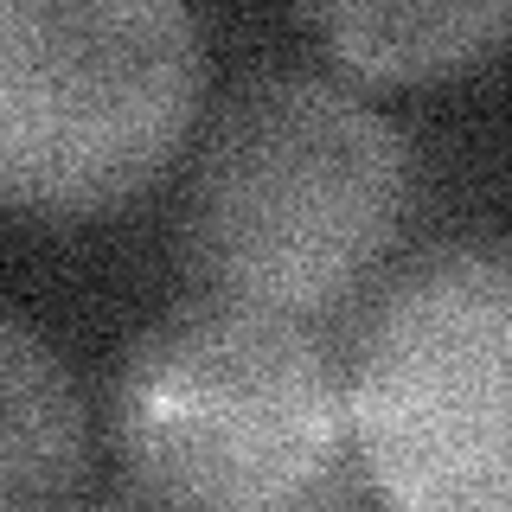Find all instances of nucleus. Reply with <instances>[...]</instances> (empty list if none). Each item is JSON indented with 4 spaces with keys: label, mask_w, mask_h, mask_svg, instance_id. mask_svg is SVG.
Segmentation results:
<instances>
[{
    "label": "nucleus",
    "mask_w": 512,
    "mask_h": 512,
    "mask_svg": "<svg viewBox=\"0 0 512 512\" xmlns=\"http://www.w3.org/2000/svg\"><path fill=\"white\" fill-rule=\"evenodd\" d=\"M359 487L397 512H512V244H442L346 359Z\"/></svg>",
    "instance_id": "nucleus-4"
},
{
    "label": "nucleus",
    "mask_w": 512,
    "mask_h": 512,
    "mask_svg": "<svg viewBox=\"0 0 512 512\" xmlns=\"http://www.w3.org/2000/svg\"><path fill=\"white\" fill-rule=\"evenodd\" d=\"M301 20L365 84H448L512 52V0H301Z\"/></svg>",
    "instance_id": "nucleus-5"
},
{
    "label": "nucleus",
    "mask_w": 512,
    "mask_h": 512,
    "mask_svg": "<svg viewBox=\"0 0 512 512\" xmlns=\"http://www.w3.org/2000/svg\"><path fill=\"white\" fill-rule=\"evenodd\" d=\"M199 103L192 0H0V218L90 224L135 205Z\"/></svg>",
    "instance_id": "nucleus-3"
},
{
    "label": "nucleus",
    "mask_w": 512,
    "mask_h": 512,
    "mask_svg": "<svg viewBox=\"0 0 512 512\" xmlns=\"http://www.w3.org/2000/svg\"><path fill=\"white\" fill-rule=\"evenodd\" d=\"M416 154L352 84L269 71L205 128L180 256L199 295L288 320L333 314L410 224Z\"/></svg>",
    "instance_id": "nucleus-1"
},
{
    "label": "nucleus",
    "mask_w": 512,
    "mask_h": 512,
    "mask_svg": "<svg viewBox=\"0 0 512 512\" xmlns=\"http://www.w3.org/2000/svg\"><path fill=\"white\" fill-rule=\"evenodd\" d=\"M90 480V410L52 340L0 320V506H64Z\"/></svg>",
    "instance_id": "nucleus-6"
},
{
    "label": "nucleus",
    "mask_w": 512,
    "mask_h": 512,
    "mask_svg": "<svg viewBox=\"0 0 512 512\" xmlns=\"http://www.w3.org/2000/svg\"><path fill=\"white\" fill-rule=\"evenodd\" d=\"M109 436L141 506L301 512L359 487L346 365L308 320L212 295L135 340Z\"/></svg>",
    "instance_id": "nucleus-2"
}]
</instances>
